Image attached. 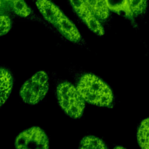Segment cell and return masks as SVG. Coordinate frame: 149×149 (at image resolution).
I'll return each mask as SVG.
<instances>
[{
  "label": "cell",
  "mask_w": 149,
  "mask_h": 149,
  "mask_svg": "<svg viewBox=\"0 0 149 149\" xmlns=\"http://www.w3.org/2000/svg\"><path fill=\"white\" fill-rule=\"evenodd\" d=\"M48 89L47 74L44 71H39L25 81L20 90V95L25 103L34 105L45 97Z\"/></svg>",
  "instance_id": "obj_3"
},
{
  "label": "cell",
  "mask_w": 149,
  "mask_h": 149,
  "mask_svg": "<svg viewBox=\"0 0 149 149\" xmlns=\"http://www.w3.org/2000/svg\"><path fill=\"white\" fill-rule=\"evenodd\" d=\"M139 144L143 148H149V118L143 120L140 125L137 134Z\"/></svg>",
  "instance_id": "obj_11"
},
{
  "label": "cell",
  "mask_w": 149,
  "mask_h": 149,
  "mask_svg": "<svg viewBox=\"0 0 149 149\" xmlns=\"http://www.w3.org/2000/svg\"><path fill=\"white\" fill-rule=\"evenodd\" d=\"M15 146L16 148L20 149H47L49 148V141L42 129L38 127H32L23 131L17 137Z\"/></svg>",
  "instance_id": "obj_4"
},
{
  "label": "cell",
  "mask_w": 149,
  "mask_h": 149,
  "mask_svg": "<svg viewBox=\"0 0 149 149\" xmlns=\"http://www.w3.org/2000/svg\"><path fill=\"white\" fill-rule=\"evenodd\" d=\"M55 26L68 40L77 42L81 39V35L75 25L63 14L60 17Z\"/></svg>",
  "instance_id": "obj_7"
},
{
  "label": "cell",
  "mask_w": 149,
  "mask_h": 149,
  "mask_svg": "<svg viewBox=\"0 0 149 149\" xmlns=\"http://www.w3.org/2000/svg\"><path fill=\"white\" fill-rule=\"evenodd\" d=\"M109 10L127 17L143 13L147 6V0H106Z\"/></svg>",
  "instance_id": "obj_5"
},
{
  "label": "cell",
  "mask_w": 149,
  "mask_h": 149,
  "mask_svg": "<svg viewBox=\"0 0 149 149\" xmlns=\"http://www.w3.org/2000/svg\"><path fill=\"white\" fill-rule=\"evenodd\" d=\"M3 1H6V2H10L11 3V2H13L14 0H3Z\"/></svg>",
  "instance_id": "obj_15"
},
{
  "label": "cell",
  "mask_w": 149,
  "mask_h": 149,
  "mask_svg": "<svg viewBox=\"0 0 149 149\" xmlns=\"http://www.w3.org/2000/svg\"><path fill=\"white\" fill-rule=\"evenodd\" d=\"M79 148L81 149H105L106 148L104 142L100 139L94 136H86L80 141Z\"/></svg>",
  "instance_id": "obj_12"
},
{
  "label": "cell",
  "mask_w": 149,
  "mask_h": 149,
  "mask_svg": "<svg viewBox=\"0 0 149 149\" xmlns=\"http://www.w3.org/2000/svg\"><path fill=\"white\" fill-rule=\"evenodd\" d=\"M15 13L22 17H27L30 14V9L23 0H14L11 2Z\"/></svg>",
  "instance_id": "obj_13"
},
{
  "label": "cell",
  "mask_w": 149,
  "mask_h": 149,
  "mask_svg": "<svg viewBox=\"0 0 149 149\" xmlns=\"http://www.w3.org/2000/svg\"><path fill=\"white\" fill-rule=\"evenodd\" d=\"M77 88L84 100L99 107H110L113 95L109 87L94 74L87 73L80 79Z\"/></svg>",
  "instance_id": "obj_1"
},
{
  "label": "cell",
  "mask_w": 149,
  "mask_h": 149,
  "mask_svg": "<svg viewBox=\"0 0 149 149\" xmlns=\"http://www.w3.org/2000/svg\"><path fill=\"white\" fill-rule=\"evenodd\" d=\"M36 3L44 19L54 26L63 15L59 9L48 0H37Z\"/></svg>",
  "instance_id": "obj_8"
},
{
  "label": "cell",
  "mask_w": 149,
  "mask_h": 149,
  "mask_svg": "<svg viewBox=\"0 0 149 149\" xmlns=\"http://www.w3.org/2000/svg\"><path fill=\"white\" fill-rule=\"evenodd\" d=\"M93 13L101 19H106L109 16V8L106 0H84Z\"/></svg>",
  "instance_id": "obj_10"
},
{
  "label": "cell",
  "mask_w": 149,
  "mask_h": 149,
  "mask_svg": "<svg viewBox=\"0 0 149 149\" xmlns=\"http://www.w3.org/2000/svg\"><path fill=\"white\" fill-rule=\"evenodd\" d=\"M70 1L76 13L88 27L97 35L102 36L104 34V29L85 1L70 0Z\"/></svg>",
  "instance_id": "obj_6"
},
{
  "label": "cell",
  "mask_w": 149,
  "mask_h": 149,
  "mask_svg": "<svg viewBox=\"0 0 149 149\" xmlns=\"http://www.w3.org/2000/svg\"><path fill=\"white\" fill-rule=\"evenodd\" d=\"M56 97L59 106L68 116L76 119L82 115L85 101L77 87L69 83H62L56 88Z\"/></svg>",
  "instance_id": "obj_2"
},
{
  "label": "cell",
  "mask_w": 149,
  "mask_h": 149,
  "mask_svg": "<svg viewBox=\"0 0 149 149\" xmlns=\"http://www.w3.org/2000/svg\"><path fill=\"white\" fill-rule=\"evenodd\" d=\"M11 22L9 17L6 15L1 16L0 34L1 36L6 34L10 29Z\"/></svg>",
  "instance_id": "obj_14"
},
{
  "label": "cell",
  "mask_w": 149,
  "mask_h": 149,
  "mask_svg": "<svg viewBox=\"0 0 149 149\" xmlns=\"http://www.w3.org/2000/svg\"><path fill=\"white\" fill-rule=\"evenodd\" d=\"M1 107L6 102L13 86V78L10 73L5 69H1Z\"/></svg>",
  "instance_id": "obj_9"
}]
</instances>
